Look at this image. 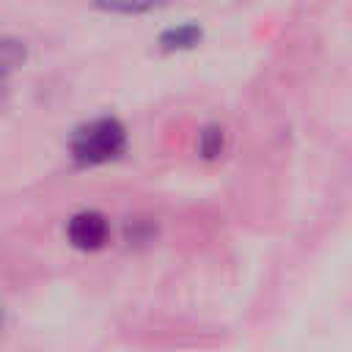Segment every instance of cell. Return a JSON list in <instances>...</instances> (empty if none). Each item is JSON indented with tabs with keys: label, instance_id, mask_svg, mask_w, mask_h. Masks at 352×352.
Masks as SVG:
<instances>
[{
	"label": "cell",
	"instance_id": "6da1fadb",
	"mask_svg": "<svg viewBox=\"0 0 352 352\" xmlns=\"http://www.w3.org/2000/svg\"><path fill=\"white\" fill-rule=\"evenodd\" d=\"M72 154L80 165H102L116 160L126 146V132L118 118L102 116L74 129L72 135Z\"/></svg>",
	"mask_w": 352,
	"mask_h": 352
},
{
	"label": "cell",
	"instance_id": "277c9868",
	"mask_svg": "<svg viewBox=\"0 0 352 352\" xmlns=\"http://www.w3.org/2000/svg\"><path fill=\"white\" fill-rule=\"evenodd\" d=\"M91 3L110 14H146L160 6V0H91Z\"/></svg>",
	"mask_w": 352,
	"mask_h": 352
},
{
	"label": "cell",
	"instance_id": "5b68a950",
	"mask_svg": "<svg viewBox=\"0 0 352 352\" xmlns=\"http://www.w3.org/2000/svg\"><path fill=\"white\" fill-rule=\"evenodd\" d=\"M198 148H201V154H204L206 160L217 157V154L223 151V129H217V126H206V129L201 132V143H198Z\"/></svg>",
	"mask_w": 352,
	"mask_h": 352
},
{
	"label": "cell",
	"instance_id": "3957f363",
	"mask_svg": "<svg viewBox=\"0 0 352 352\" xmlns=\"http://www.w3.org/2000/svg\"><path fill=\"white\" fill-rule=\"evenodd\" d=\"M201 38H204L201 25H195V22H184V25L168 28V30L160 36V47H162L165 52H179V50H192Z\"/></svg>",
	"mask_w": 352,
	"mask_h": 352
},
{
	"label": "cell",
	"instance_id": "7a4b0ae2",
	"mask_svg": "<svg viewBox=\"0 0 352 352\" xmlns=\"http://www.w3.org/2000/svg\"><path fill=\"white\" fill-rule=\"evenodd\" d=\"M66 236L77 250H99L107 242V220L94 209L77 212L66 226Z\"/></svg>",
	"mask_w": 352,
	"mask_h": 352
}]
</instances>
